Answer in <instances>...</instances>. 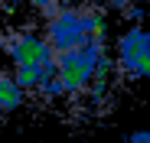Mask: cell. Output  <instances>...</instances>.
<instances>
[{
    "mask_svg": "<svg viewBox=\"0 0 150 143\" xmlns=\"http://www.w3.org/2000/svg\"><path fill=\"white\" fill-rule=\"evenodd\" d=\"M46 42L52 46L56 55L72 52V49H85V46H98V42H105V20L88 4H69L49 16Z\"/></svg>",
    "mask_w": 150,
    "mask_h": 143,
    "instance_id": "cell-1",
    "label": "cell"
},
{
    "mask_svg": "<svg viewBox=\"0 0 150 143\" xmlns=\"http://www.w3.org/2000/svg\"><path fill=\"white\" fill-rule=\"evenodd\" d=\"M114 65H117V72H121L127 81L150 78V29L131 26L127 33H121Z\"/></svg>",
    "mask_w": 150,
    "mask_h": 143,
    "instance_id": "cell-2",
    "label": "cell"
},
{
    "mask_svg": "<svg viewBox=\"0 0 150 143\" xmlns=\"http://www.w3.org/2000/svg\"><path fill=\"white\" fill-rule=\"evenodd\" d=\"M7 55L13 59V65H36V62H49L56 59L52 46H49L46 39H36L33 33H16L4 42Z\"/></svg>",
    "mask_w": 150,
    "mask_h": 143,
    "instance_id": "cell-3",
    "label": "cell"
},
{
    "mask_svg": "<svg viewBox=\"0 0 150 143\" xmlns=\"http://www.w3.org/2000/svg\"><path fill=\"white\" fill-rule=\"evenodd\" d=\"M23 98H26V91L20 88V81L13 75H4V72H0V114L20 111L23 107Z\"/></svg>",
    "mask_w": 150,
    "mask_h": 143,
    "instance_id": "cell-4",
    "label": "cell"
},
{
    "mask_svg": "<svg viewBox=\"0 0 150 143\" xmlns=\"http://www.w3.org/2000/svg\"><path fill=\"white\" fill-rule=\"evenodd\" d=\"M30 4H33L39 13H46V20H49L52 13H59L62 7H69V4H79V0H30Z\"/></svg>",
    "mask_w": 150,
    "mask_h": 143,
    "instance_id": "cell-5",
    "label": "cell"
},
{
    "mask_svg": "<svg viewBox=\"0 0 150 143\" xmlns=\"http://www.w3.org/2000/svg\"><path fill=\"white\" fill-rule=\"evenodd\" d=\"M127 143H150V130H134L127 137Z\"/></svg>",
    "mask_w": 150,
    "mask_h": 143,
    "instance_id": "cell-6",
    "label": "cell"
}]
</instances>
